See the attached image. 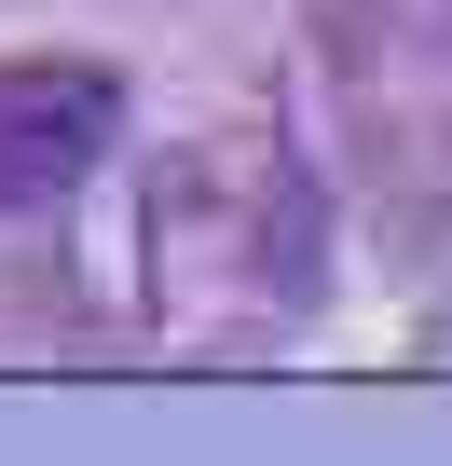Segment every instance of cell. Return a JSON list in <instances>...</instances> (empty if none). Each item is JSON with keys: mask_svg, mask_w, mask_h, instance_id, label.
Instances as JSON below:
<instances>
[{"mask_svg": "<svg viewBox=\"0 0 452 466\" xmlns=\"http://www.w3.org/2000/svg\"><path fill=\"white\" fill-rule=\"evenodd\" d=\"M137 261H151V316L192 329V343H247V329H288L329 275V206H316V165L275 110H234V124H192L165 165H151V206H137Z\"/></svg>", "mask_w": 452, "mask_h": 466, "instance_id": "1", "label": "cell"}, {"mask_svg": "<svg viewBox=\"0 0 452 466\" xmlns=\"http://www.w3.org/2000/svg\"><path fill=\"white\" fill-rule=\"evenodd\" d=\"M357 42H452V0H343Z\"/></svg>", "mask_w": 452, "mask_h": 466, "instance_id": "3", "label": "cell"}, {"mask_svg": "<svg viewBox=\"0 0 452 466\" xmlns=\"http://www.w3.org/2000/svg\"><path fill=\"white\" fill-rule=\"evenodd\" d=\"M124 151V69L96 56H0V219L69 206Z\"/></svg>", "mask_w": 452, "mask_h": 466, "instance_id": "2", "label": "cell"}]
</instances>
